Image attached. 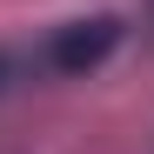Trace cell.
I'll return each mask as SVG.
<instances>
[{
    "label": "cell",
    "mask_w": 154,
    "mask_h": 154,
    "mask_svg": "<svg viewBox=\"0 0 154 154\" xmlns=\"http://www.w3.org/2000/svg\"><path fill=\"white\" fill-rule=\"evenodd\" d=\"M121 40V20H74V27H60L54 40H47V60H54L60 74H81V67H94L100 54H107V47Z\"/></svg>",
    "instance_id": "obj_1"
},
{
    "label": "cell",
    "mask_w": 154,
    "mask_h": 154,
    "mask_svg": "<svg viewBox=\"0 0 154 154\" xmlns=\"http://www.w3.org/2000/svg\"><path fill=\"white\" fill-rule=\"evenodd\" d=\"M0 81H7V60H0Z\"/></svg>",
    "instance_id": "obj_2"
}]
</instances>
